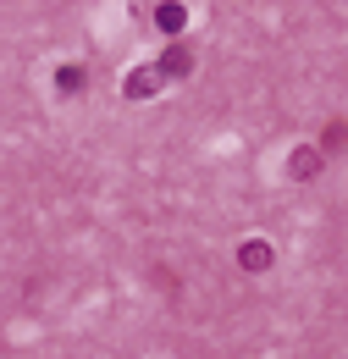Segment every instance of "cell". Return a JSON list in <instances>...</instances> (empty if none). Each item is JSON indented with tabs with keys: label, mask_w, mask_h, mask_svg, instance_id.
<instances>
[{
	"label": "cell",
	"mask_w": 348,
	"mask_h": 359,
	"mask_svg": "<svg viewBox=\"0 0 348 359\" xmlns=\"http://www.w3.org/2000/svg\"><path fill=\"white\" fill-rule=\"evenodd\" d=\"M161 89H166V78H161L155 67H133L128 78H122V94H128V100H155Z\"/></svg>",
	"instance_id": "cell-1"
},
{
	"label": "cell",
	"mask_w": 348,
	"mask_h": 359,
	"mask_svg": "<svg viewBox=\"0 0 348 359\" xmlns=\"http://www.w3.org/2000/svg\"><path fill=\"white\" fill-rule=\"evenodd\" d=\"M155 72H161L166 83H177V78H188V72H194V50L172 45V50H166V55H161V61H155Z\"/></svg>",
	"instance_id": "cell-2"
},
{
	"label": "cell",
	"mask_w": 348,
	"mask_h": 359,
	"mask_svg": "<svg viewBox=\"0 0 348 359\" xmlns=\"http://www.w3.org/2000/svg\"><path fill=\"white\" fill-rule=\"evenodd\" d=\"M271 260H276V255H271V243H260V238L238 243V266H243V271H255V276H260V271H271Z\"/></svg>",
	"instance_id": "cell-3"
},
{
	"label": "cell",
	"mask_w": 348,
	"mask_h": 359,
	"mask_svg": "<svg viewBox=\"0 0 348 359\" xmlns=\"http://www.w3.org/2000/svg\"><path fill=\"white\" fill-rule=\"evenodd\" d=\"M83 89H88V72L78 67V61H67V67H55V94H67V100H78Z\"/></svg>",
	"instance_id": "cell-4"
},
{
	"label": "cell",
	"mask_w": 348,
	"mask_h": 359,
	"mask_svg": "<svg viewBox=\"0 0 348 359\" xmlns=\"http://www.w3.org/2000/svg\"><path fill=\"white\" fill-rule=\"evenodd\" d=\"M321 161H326V155L304 144V149H293V155H288V172H293L299 182H309V177H321Z\"/></svg>",
	"instance_id": "cell-5"
},
{
	"label": "cell",
	"mask_w": 348,
	"mask_h": 359,
	"mask_svg": "<svg viewBox=\"0 0 348 359\" xmlns=\"http://www.w3.org/2000/svg\"><path fill=\"white\" fill-rule=\"evenodd\" d=\"M155 22H161V34H182V22H188V11H182L177 0H161V11H155Z\"/></svg>",
	"instance_id": "cell-6"
},
{
	"label": "cell",
	"mask_w": 348,
	"mask_h": 359,
	"mask_svg": "<svg viewBox=\"0 0 348 359\" xmlns=\"http://www.w3.org/2000/svg\"><path fill=\"white\" fill-rule=\"evenodd\" d=\"M337 144H348V122H332V128H326V149H337Z\"/></svg>",
	"instance_id": "cell-7"
}]
</instances>
